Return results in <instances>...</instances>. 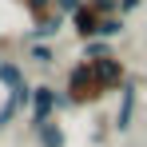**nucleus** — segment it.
I'll use <instances>...</instances> for the list:
<instances>
[{
  "mask_svg": "<svg viewBox=\"0 0 147 147\" xmlns=\"http://www.w3.org/2000/svg\"><path fill=\"white\" fill-rule=\"evenodd\" d=\"M103 56H115V52H111V44H107V40H88L80 60H103Z\"/></svg>",
  "mask_w": 147,
  "mask_h": 147,
  "instance_id": "obj_9",
  "label": "nucleus"
},
{
  "mask_svg": "<svg viewBox=\"0 0 147 147\" xmlns=\"http://www.w3.org/2000/svg\"><path fill=\"white\" fill-rule=\"evenodd\" d=\"M64 96H68L72 107H92V103H99L107 92H103V84L96 80L92 64L80 60V64H72V72H68V88H64Z\"/></svg>",
  "mask_w": 147,
  "mask_h": 147,
  "instance_id": "obj_1",
  "label": "nucleus"
},
{
  "mask_svg": "<svg viewBox=\"0 0 147 147\" xmlns=\"http://www.w3.org/2000/svg\"><path fill=\"white\" fill-rule=\"evenodd\" d=\"M88 8H96L99 16H119V0H84Z\"/></svg>",
  "mask_w": 147,
  "mask_h": 147,
  "instance_id": "obj_13",
  "label": "nucleus"
},
{
  "mask_svg": "<svg viewBox=\"0 0 147 147\" xmlns=\"http://www.w3.org/2000/svg\"><path fill=\"white\" fill-rule=\"evenodd\" d=\"M28 60H36V64L48 68V64H56V48H52V44H32V48H28Z\"/></svg>",
  "mask_w": 147,
  "mask_h": 147,
  "instance_id": "obj_11",
  "label": "nucleus"
},
{
  "mask_svg": "<svg viewBox=\"0 0 147 147\" xmlns=\"http://www.w3.org/2000/svg\"><path fill=\"white\" fill-rule=\"evenodd\" d=\"M88 64H92L96 80L103 84V92H119L123 84H127V64H123L119 56H103V60H88Z\"/></svg>",
  "mask_w": 147,
  "mask_h": 147,
  "instance_id": "obj_3",
  "label": "nucleus"
},
{
  "mask_svg": "<svg viewBox=\"0 0 147 147\" xmlns=\"http://www.w3.org/2000/svg\"><path fill=\"white\" fill-rule=\"evenodd\" d=\"M52 8H56V12H60V16H68V20H72L76 12H80V8H84V0H52Z\"/></svg>",
  "mask_w": 147,
  "mask_h": 147,
  "instance_id": "obj_14",
  "label": "nucleus"
},
{
  "mask_svg": "<svg viewBox=\"0 0 147 147\" xmlns=\"http://www.w3.org/2000/svg\"><path fill=\"white\" fill-rule=\"evenodd\" d=\"M99 24H103V16H99L96 8H88V4L72 16V32L84 40V44H88V40H99Z\"/></svg>",
  "mask_w": 147,
  "mask_h": 147,
  "instance_id": "obj_5",
  "label": "nucleus"
},
{
  "mask_svg": "<svg viewBox=\"0 0 147 147\" xmlns=\"http://www.w3.org/2000/svg\"><path fill=\"white\" fill-rule=\"evenodd\" d=\"M64 20H68V16H60V12H48L44 20H36V28H32V36H36V40H48V36H56V32L64 28Z\"/></svg>",
  "mask_w": 147,
  "mask_h": 147,
  "instance_id": "obj_8",
  "label": "nucleus"
},
{
  "mask_svg": "<svg viewBox=\"0 0 147 147\" xmlns=\"http://www.w3.org/2000/svg\"><path fill=\"white\" fill-rule=\"evenodd\" d=\"M123 36V16H103V24H99V40H115Z\"/></svg>",
  "mask_w": 147,
  "mask_h": 147,
  "instance_id": "obj_10",
  "label": "nucleus"
},
{
  "mask_svg": "<svg viewBox=\"0 0 147 147\" xmlns=\"http://www.w3.org/2000/svg\"><path fill=\"white\" fill-rule=\"evenodd\" d=\"M0 84L8 88V96H16L20 88H24V76H20V68L12 64V60H0ZM16 103V99H12Z\"/></svg>",
  "mask_w": 147,
  "mask_h": 147,
  "instance_id": "obj_7",
  "label": "nucleus"
},
{
  "mask_svg": "<svg viewBox=\"0 0 147 147\" xmlns=\"http://www.w3.org/2000/svg\"><path fill=\"white\" fill-rule=\"evenodd\" d=\"M20 4L32 12V20H44L48 12H56V8H52V0H20Z\"/></svg>",
  "mask_w": 147,
  "mask_h": 147,
  "instance_id": "obj_12",
  "label": "nucleus"
},
{
  "mask_svg": "<svg viewBox=\"0 0 147 147\" xmlns=\"http://www.w3.org/2000/svg\"><path fill=\"white\" fill-rule=\"evenodd\" d=\"M139 8H143V0H119V16H131Z\"/></svg>",
  "mask_w": 147,
  "mask_h": 147,
  "instance_id": "obj_15",
  "label": "nucleus"
},
{
  "mask_svg": "<svg viewBox=\"0 0 147 147\" xmlns=\"http://www.w3.org/2000/svg\"><path fill=\"white\" fill-rule=\"evenodd\" d=\"M135 107H139V88H135V80L127 76V84L119 88V107H115V119H111V127H115L119 135H127V131L135 127Z\"/></svg>",
  "mask_w": 147,
  "mask_h": 147,
  "instance_id": "obj_2",
  "label": "nucleus"
},
{
  "mask_svg": "<svg viewBox=\"0 0 147 147\" xmlns=\"http://www.w3.org/2000/svg\"><path fill=\"white\" fill-rule=\"evenodd\" d=\"M56 111H60V92H56V88H48V84L32 88V127L48 123Z\"/></svg>",
  "mask_w": 147,
  "mask_h": 147,
  "instance_id": "obj_4",
  "label": "nucleus"
},
{
  "mask_svg": "<svg viewBox=\"0 0 147 147\" xmlns=\"http://www.w3.org/2000/svg\"><path fill=\"white\" fill-rule=\"evenodd\" d=\"M36 139H40V147H64V143H68V135H64V127H60L56 119L40 123V127H36Z\"/></svg>",
  "mask_w": 147,
  "mask_h": 147,
  "instance_id": "obj_6",
  "label": "nucleus"
}]
</instances>
